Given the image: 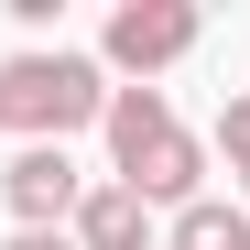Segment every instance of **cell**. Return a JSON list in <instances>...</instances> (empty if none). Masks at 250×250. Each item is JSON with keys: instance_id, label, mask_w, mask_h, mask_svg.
Returning a JSON list of instances; mask_svg holds the SVG:
<instances>
[{"instance_id": "cell-1", "label": "cell", "mask_w": 250, "mask_h": 250, "mask_svg": "<svg viewBox=\"0 0 250 250\" xmlns=\"http://www.w3.org/2000/svg\"><path fill=\"white\" fill-rule=\"evenodd\" d=\"M98 131H109V163H120L109 185H131L142 207H196V196H207V142L174 120L163 87H109Z\"/></svg>"}, {"instance_id": "cell-2", "label": "cell", "mask_w": 250, "mask_h": 250, "mask_svg": "<svg viewBox=\"0 0 250 250\" xmlns=\"http://www.w3.org/2000/svg\"><path fill=\"white\" fill-rule=\"evenodd\" d=\"M98 109H109V76H98V55L22 44L11 65H0V131H22V142H55V152H65V131H87Z\"/></svg>"}, {"instance_id": "cell-3", "label": "cell", "mask_w": 250, "mask_h": 250, "mask_svg": "<svg viewBox=\"0 0 250 250\" xmlns=\"http://www.w3.org/2000/svg\"><path fill=\"white\" fill-rule=\"evenodd\" d=\"M196 33H207V11H196V0H120V11H109V33H98V76L120 65L131 87H152L163 65H185V55H196Z\"/></svg>"}, {"instance_id": "cell-4", "label": "cell", "mask_w": 250, "mask_h": 250, "mask_svg": "<svg viewBox=\"0 0 250 250\" xmlns=\"http://www.w3.org/2000/svg\"><path fill=\"white\" fill-rule=\"evenodd\" d=\"M0 196H11V218H22V229H65V218H76V196H87V174H76L55 142H22V152H11V174H0Z\"/></svg>"}, {"instance_id": "cell-5", "label": "cell", "mask_w": 250, "mask_h": 250, "mask_svg": "<svg viewBox=\"0 0 250 250\" xmlns=\"http://www.w3.org/2000/svg\"><path fill=\"white\" fill-rule=\"evenodd\" d=\"M65 239H76V250H152V207H142L131 185H87L76 218H65Z\"/></svg>"}, {"instance_id": "cell-6", "label": "cell", "mask_w": 250, "mask_h": 250, "mask_svg": "<svg viewBox=\"0 0 250 250\" xmlns=\"http://www.w3.org/2000/svg\"><path fill=\"white\" fill-rule=\"evenodd\" d=\"M163 250H250V207H229V196H196V207H174Z\"/></svg>"}, {"instance_id": "cell-7", "label": "cell", "mask_w": 250, "mask_h": 250, "mask_svg": "<svg viewBox=\"0 0 250 250\" xmlns=\"http://www.w3.org/2000/svg\"><path fill=\"white\" fill-rule=\"evenodd\" d=\"M218 163H229L239 196H250V98H229V109H218Z\"/></svg>"}, {"instance_id": "cell-8", "label": "cell", "mask_w": 250, "mask_h": 250, "mask_svg": "<svg viewBox=\"0 0 250 250\" xmlns=\"http://www.w3.org/2000/svg\"><path fill=\"white\" fill-rule=\"evenodd\" d=\"M0 250H76V239H65V229H11Z\"/></svg>"}]
</instances>
